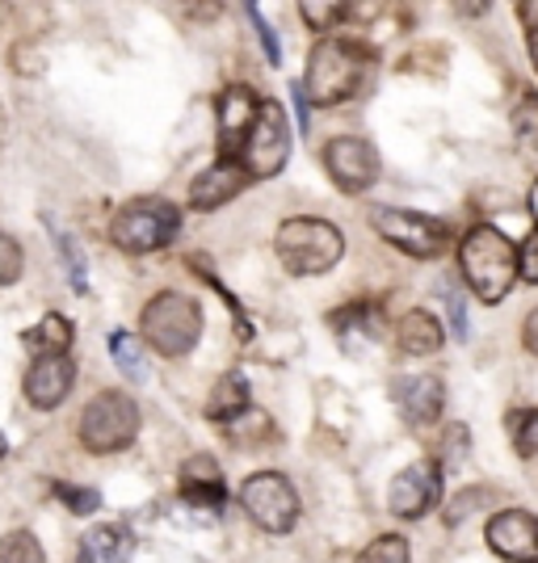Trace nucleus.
<instances>
[{"mask_svg": "<svg viewBox=\"0 0 538 563\" xmlns=\"http://www.w3.org/2000/svg\"><path fill=\"white\" fill-rule=\"evenodd\" d=\"M509 433H514L517 454H521V459H535V450H538V408L514 412V417H509Z\"/></svg>", "mask_w": 538, "mask_h": 563, "instance_id": "nucleus-23", "label": "nucleus"}, {"mask_svg": "<svg viewBox=\"0 0 538 563\" xmlns=\"http://www.w3.org/2000/svg\"><path fill=\"white\" fill-rule=\"evenodd\" d=\"M399 350L404 353H413V357H429V353H438L442 350V324L429 316V311H408L404 320H399Z\"/></svg>", "mask_w": 538, "mask_h": 563, "instance_id": "nucleus-18", "label": "nucleus"}, {"mask_svg": "<svg viewBox=\"0 0 538 563\" xmlns=\"http://www.w3.org/2000/svg\"><path fill=\"white\" fill-rule=\"evenodd\" d=\"M514 135L521 140V147L538 152V97L526 93L514 106Z\"/></svg>", "mask_w": 538, "mask_h": 563, "instance_id": "nucleus-22", "label": "nucleus"}, {"mask_svg": "<svg viewBox=\"0 0 538 563\" xmlns=\"http://www.w3.org/2000/svg\"><path fill=\"white\" fill-rule=\"evenodd\" d=\"M240 500H244L249 517L257 521L265 534H286L299 521V496L290 488V479L278 475V471H261L253 479H244Z\"/></svg>", "mask_w": 538, "mask_h": 563, "instance_id": "nucleus-8", "label": "nucleus"}, {"mask_svg": "<svg viewBox=\"0 0 538 563\" xmlns=\"http://www.w3.org/2000/svg\"><path fill=\"white\" fill-rule=\"evenodd\" d=\"M135 433H140V408L122 391H101L80 412V442L94 454H114V450L131 446Z\"/></svg>", "mask_w": 538, "mask_h": 563, "instance_id": "nucleus-5", "label": "nucleus"}, {"mask_svg": "<svg viewBox=\"0 0 538 563\" xmlns=\"http://www.w3.org/2000/svg\"><path fill=\"white\" fill-rule=\"evenodd\" d=\"M530 214L538 219V181H535V189H530Z\"/></svg>", "mask_w": 538, "mask_h": 563, "instance_id": "nucleus-38", "label": "nucleus"}, {"mask_svg": "<svg viewBox=\"0 0 538 563\" xmlns=\"http://www.w3.org/2000/svg\"><path fill=\"white\" fill-rule=\"evenodd\" d=\"M345 253V240L341 232L328 223V219H286L278 228V257L290 274L299 278H316V274H328Z\"/></svg>", "mask_w": 538, "mask_h": 563, "instance_id": "nucleus-3", "label": "nucleus"}, {"mask_svg": "<svg viewBox=\"0 0 538 563\" xmlns=\"http://www.w3.org/2000/svg\"><path fill=\"white\" fill-rule=\"evenodd\" d=\"M530 59H535V68H538V30H530Z\"/></svg>", "mask_w": 538, "mask_h": 563, "instance_id": "nucleus-37", "label": "nucleus"}, {"mask_svg": "<svg viewBox=\"0 0 538 563\" xmlns=\"http://www.w3.org/2000/svg\"><path fill=\"white\" fill-rule=\"evenodd\" d=\"M110 235L127 253H156L177 235V207H168L164 198H135L114 214Z\"/></svg>", "mask_w": 538, "mask_h": 563, "instance_id": "nucleus-6", "label": "nucleus"}, {"mask_svg": "<svg viewBox=\"0 0 538 563\" xmlns=\"http://www.w3.org/2000/svg\"><path fill=\"white\" fill-rule=\"evenodd\" d=\"M4 450H9V442H4V433H0V459H4Z\"/></svg>", "mask_w": 538, "mask_h": 563, "instance_id": "nucleus-39", "label": "nucleus"}, {"mask_svg": "<svg viewBox=\"0 0 538 563\" xmlns=\"http://www.w3.org/2000/svg\"><path fill=\"white\" fill-rule=\"evenodd\" d=\"M0 563H43V547L30 530H13L0 539Z\"/></svg>", "mask_w": 538, "mask_h": 563, "instance_id": "nucleus-21", "label": "nucleus"}, {"mask_svg": "<svg viewBox=\"0 0 538 563\" xmlns=\"http://www.w3.org/2000/svg\"><path fill=\"white\" fill-rule=\"evenodd\" d=\"M240 156H244L240 165H244L249 177H274V173H282L286 156H290V131H286V110H282L278 101H261L257 122H253Z\"/></svg>", "mask_w": 538, "mask_h": 563, "instance_id": "nucleus-9", "label": "nucleus"}, {"mask_svg": "<svg viewBox=\"0 0 538 563\" xmlns=\"http://www.w3.org/2000/svg\"><path fill=\"white\" fill-rule=\"evenodd\" d=\"M438 496H442V475H438V467H433V463H413V467H404L396 479H392L387 505H392L396 517L417 521V517H425L438 505Z\"/></svg>", "mask_w": 538, "mask_h": 563, "instance_id": "nucleus-11", "label": "nucleus"}, {"mask_svg": "<svg viewBox=\"0 0 538 563\" xmlns=\"http://www.w3.org/2000/svg\"><path fill=\"white\" fill-rule=\"evenodd\" d=\"M244 412H249V378L232 371V375H223L215 383L211 399H207V417L211 421H235Z\"/></svg>", "mask_w": 538, "mask_h": 563, "instance_id": "nucleus-19", "label": "nucleus"}, {"mask_svg": "<svg viewBox=\"0 0 538 563\" xmlns=\"http://www.w3.org/2000/svg\"><path fill=\"white\" fill-rule=\"evenodd\" d=\"M299 13L307 18V25H316V30H328V25H337L350 9L345 4H337V0H304L299 4Z\"/></svg>", "mask_w": 538, "mask_h": 563, "instance_id": "nucleus-26", "label": "nucleus"}, {"mask_svg": "<svg viewBox=\"0 0 538 563\" xmlns=\"http://www.w3.org/2000/svg\"><path fill=\"white\" fill-rule=\"evenodd\" d=\"M110 353H114V362L122 366V375L140 383V378H143L140 341H135V336H127V332H114V336H110Z\"/></svg>", "mask_w": 538, "mask_h": 563, "instance_id": "nucleus-24", "label": "nucleus"}, {"mask_svg": "<svg viewBox=\"0 0 538 563\" xmlns=\"http://www.w3.org/2000/svg\"><path fill=\"white\" fill-rule=\"evenodd\" d=\"M55 496L68 505L76 517H85V514H97L101 509V496L94 493V488H76V484H55Z\"/></svg>", "mask_w": 538, "mask_h": 563, "instance_id": "nucleus-28", "label": "nucleus"}, {"mask_svg": "<svg viewBox=\"0 0 538 563\" xmlns=\"http://www.w3.org/2000/svg\"><path fill=\"white\" fill-rule=\"evenodd\" d=\"M135 555V534L127 526H97L85 534L76 563H131Z\"/></svg>", "mask_w": 538, "mask_h": 563, "instance_id": "nucleus-17", "label": "nucleus"}, {"mask_svg": "<svg viewBox=\"0 0 538 563\" xmlns=\"http://www.w3.org/2000/svg\"><path fill=\"white\" fill-rule=\"evenodd\" d=\"M371 228H375L387 244L404 249L408 257H433L450 244V228L433 214L399 211V207H375L371 211Z\"/></svg>", "mask_w": 538, "mask_h": 563, "instance_id": "nucleus-7", "label": "nucleus"}, {"mask_svg": "<svg viewBox=\"0 0 538 563\" xmlns=\"http://www.w3.org/2000/svg\"><path fill=\"white\" fill-rule=\"evenodd\" d=\"M459 265L484 303H501L517 282V249L496 228H471L459 249Z\"/></svg>", "mask_w": 538, "mask_h": 563, "instance_id": "nucleus-2", "label": "nucleus"}, {"mask_svg": "<svg viewBox=\"0 0 538 563\" xmlns=\"http://www.w3.org/2000/svg\"><path fill=\"white\" fill-rule=\"evenodd\" d=\"M257 110L261 101L253 97V89H244V85L223 89V97H219V147H223L228 161L244 152V140H249V131L257 122Z\"/></svg>", "mask_w": 538, "mask_h": 563, "instance_id": "nucleus-13", "label": "nucleus"}, {"mask_svg": "<svg viewBox=\"0 0 538 563\" xmlns=\"http://www.w3.org/2000/svg\"><path fill=\"white\" fill-rule=\"evenodd\" d=\"M72 378H76V366L64 353H47L39 357L30 371H25V399L34 408H59L72 391Z\"/></svg>", "mask_w": 538, "mask_h": 563, "instance_id": "nucleus-14", "label": "nucleus"}, {"mask_svg": "<svg viewBox=\"0 0 538 563\" xmlns=\"http://www.w3.org/2000/svg\"><path fill=\"white\" fill-rule=\"evenodd\" d=\"M517 13H521V18L530 22V30H538V0H526V4L517 9Z\"/></svg>", "mask_w": 538, "mask_h": 563, "instance_id": "nucleus-36", "label": "nucleus"}, {"mask_svg": "<svg viewBox=\"0 0 538 563\" xmlns=\"http://www.w3.org/2000/svg\"><path fill=\"white\" fill-rule=\"evenodd\" d=\"M366 68H371L366 47H358L350 38H325V43H316L311 55H307V80L299 89L316 106H341L345 97H353L362 89Z\"/></svg>", "mask_w": 538, "mask_h": 563, "instance_id": "nucleus-1", "label": "nucleus"}, {"mask_svg": "<svg viewBox=\"0 0 538 563\" xmlns=\"http://www.w3.org/2000/svg\"><path fill=\"white\" fill-rule=\"evenodd\" d=\"M249 18H253V25H257L261 47H265V59H270V64H282V47H278V38H274V30L265 25V18H261V9H253V4H249Z\"/></svg>", "mask_w": 538, "mask_h": 563, "instance_id": "nucleus-32", "label": "nucleus"}, {"mask_svg": "<svg viewBox=\"0 0 538 563\" xmlns=\"http://www.w3.org/2000/svg\"><path fill=\"white\" fill-rule=\"evenodd\" d=\"M358 563H408V542L399 534H383L358 555Z\"/></svg>", "mask_w": 538, "mask_h": 563, "instance_id": "nucleus-25", "label": "nucleus"}, {"mask_svg": "<svg viewBox=\"0 0 538 563\" xmlns=\"http://www.w3.org/2000/svg\"><path fill=\"white\" fill-rule=\"evenodd\" d=\"M25 345H30V350H43V357H47V353H68L72 324L64 316H47V320H39V329L25 332Z\"/></svg>", "mask_w": 538, "mask_h": 563, "instance_id": "nucleus-20", "label": "nucleus"}, {"mask_svg": "<svg viewBox=\"0 0 538 563\" xmlns=\"http://www.w3.org/2000/svg\"><path fill=\"white\" fill-rule=\"evenodd\" d=\"M59 244H64V257L72 265V282H76V290H85V269H80V253H76V244H72L68 235H59Z\"/></svg>", "mask_w": 538, "mask_h": 563, "instance_id": "nucleus-33", "label": "nucleus"}, {"mask_svg": "<svg viewBox=\"0 0 538 563\" xmlns=\"http://www.w3.org/2000/svg\"><path fill=\"white\" fill-rule=\"evenodd\" d=\"M488 547L509 563H538V517L505 509L488 521Z\"/></svg>", "mask_w": 538, "mask_h": 563, "instance_id": "nucleus-12", "label": "nucleus"}, {"mask_svg": "<svg viewBox=\"0 0 538 563\" xmlns=\"http://www.w3.org/2000/svg\"><path fill=\"white\" fill-rule=\"evenodd\" d=\"M290 97H295V110H299V126L307 131V97H304V89L295 85V93H290Z\"/></svg>", "mask_w": 538, "mask_h": 563, "instance_id": "nucleus-35", "label": "nucleus"}, {"mask_svg": "<svg viewBox=\"0 0 538 563\" xmlns=\"http://www.w3.org/2000/svg\"><path fill=\"white\" fill-rule=\"evenodd\" d=\"M396 404H399V412L408 417L413 424H429V421H438L442 417V378H433V375H408V378H396Z\"/></svg>", "mask_w": 538, "mask_h": 563, "instance_id": "nucleus-16", "label": "nucleus"}, {"mask_svg": "<svg viewBox=\"0 0 538 563\" xmlns=\"http://www.w3.org/2000/svg\"><path fill=\"white\" fill-rule=\"evenodd\" d=\"M492 500H496V493H488V488H468L459 505H450V509H446V521H450V526H459V521H463L471 509H480V505H492Z\"/></svg>", "mask_w": 538, "mask_h": 563, "instance_id": "nucleus-30", "label": "nucleus"}, {"mask_svg": "<svg viewBox=\"0 0 538 563\" xmlns=\"http://www.w3.org/2000/svg\"><path fill=\"white\" fill-rule=\"evenodd\" d=\"M22 278V244L13 235L0 232V286Z\"/></svg>", "mask_w": 538, "mask_h": 563, "instance_id": "nucleus-29", "label": "nucleus"}, {"mask_svg": "<svg viewBox=\"0 0 538 563\" xmlns=\"http://www.w3.org/2000/svg\"><path fill=\"white\" fill-rule=\"evenodd\" d=\"M143 336L164 357H182L202 336V311L182 290H164L143 307Z\"/></svg>", "mask_w": 538, "mask_h": 563, "instance_id": "nucleus-4", "label": "nucleus"}, {"mask_svg": "<svg viewBox=\"0 0 538 563\" xmlns=\"http://www.w3.org/2000/svg\"><path fill=\"white\" fill-rule=\"evenodd\" d=\"M325 168L332 177V186L345 189V194H362L378 181V156L366 140H353V135H337L325 143Z\"/></svg>", "mask_w": 538, "mask_h": 563, "instance_id": "nucleus-10", "label": "nucleus"}, {"mask_svg": "<svg viewBox=\"0 0 538 563\" xmlns=\"http://www.w3.org/2000/svg\"><path fill=\"white\" fill-rule=\"evenodd\" d=\"M244 186H249L244 165H240V161H228V156H219L207 173L194 177V186H189V207H194V211H215V207L232 202Z\"/></svg>", "mask_w": 538, "mask_h": 563, "instance_id": "nucleus-15", "label": "nucleus"}, {"mask_svg": "<svg viewBox=\"0 0 538 563\" xmlns=\"http://www.w3.org/2000/svg\"><path fill=\"white\" fill-rule=\"evenodd\" d=\"M182 500H186V505H198V509H207V514H215V509H223L228 493H223V484H182Z\"/></svg>", "mask_w": 538, "mask_h": 563, "instance_id": "nucleus-27", "label": "nucleus"}, {"mask_svg": "<svg viewBox=\"0 0 538 563\" xmlns=\"http://www.w3.org/2000/svg\"><path fill=\"white\" fill-rule=\"evenodd\" d=\"M526 350L538 357V307L530 311V316H526Z\"/></svg>", "mask_w": 538, "mask_h": 563, "instance_id": "nucleus-34", "label": "nucleus"}, {"mask_svg": "<svg viewBox=\"0 0 538 563\" xmlns=\"http://www.w3.org/2000/svg\"><path fill=\"white\" fill-rule=\"evenodd\" d=\"M517 278L526 282H538V232L521 244V253H517Z\"/></svg>", "mask_w": 538, "mask_h": 563, "instance_id": "nucleus-31", "label": "nucleus"}]
</instances>
